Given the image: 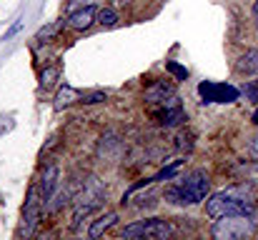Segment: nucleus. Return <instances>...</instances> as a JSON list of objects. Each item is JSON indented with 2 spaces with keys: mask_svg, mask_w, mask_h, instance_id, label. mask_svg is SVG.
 I'll return each mask as SVG.
<instances>
[{
  "mask_svg": "<svg viewBox=\"0 0 258 240\" xmlns=\"http://www.w3.org/2000/svg\"><path fill=\"white\" fill-rule=\"evenodd\" d=\"M173 238V223L163 218H151L146 223V233L143 240H171Z\"/></svg>",
  "mask_w": 258,
  "mask_h": 240,
  "instance_id": "nucleus-9",
  "label": "nucleus"
},
{
  "mask_svg": "<svg viewBox=\"0 0 258 240\" xmlns=\"http://www.w3.org/2000/svg\"><path fill=\"white\" fill-rule=\"evenodd\" d=\"M198 95H201L203 103H223V105H228V103H236V100H238L241 90H238L236 85H228V83L203 80V83L198 85Z\"/></svg>",
  "mask_w": 258,
  "mask_h": 240,
  "instance_id": "nucleus-6",
  "label": "nucleus"
},
{
  "mask_svg": "<svg viewBox=\"0 0 258 240\" xmlns=\"http://www.w3.org/2000/svg\"><path fill=\"white\" fill-rule=\"evenodd\" d=\"M58 178H60V170L58 165H48L40 175V183H38V190H40V200H43V208L50 205L53 195H55V188H58Z\"/></svg>",
  "mask_w": 258,
  "mask_h": 240,
  "instance_id": "nucleus-8",
  "label": "nucleus"
},
{
  "mask_svg": "<svg viewBox=\"0 0 258 240\" xmlns=\"http://www.w3.org/2000/svg\"><path fill=\"white\" fill-rule=\"evenodd\" d=\"M196 240H203V238H196Z\"/></svg>",
  "mask_w": 258,
  "mask_h": 240,
  "instance_id": "nucleus-28",
  "label": "nucleus"
},
{
  "mask_svg": "<svg viewBox=\"0 0 258 240\" xmlns=\"http://www.w3.org/2000/svg\"><path fill=\"white\" fill-rule=\"evenodd\" d=\"M251 153L258 158V135H253V138H251Z\"/></svg>",
  "mask_w": 258,
  "mask_h": 240,
  "instance_id": "nucleus-24",
  "label": "nucleus"
},
{
  "mask_svg": "<svg viewBox=\"0 0 258 240\" xmlns=\"http://www.w3.org/2000/svg\"><path fill=\"white\" fill-rule=\"evenodd\" d=\"M243 93H246V98H248L251 103H258V80H248V83L243 85Z\"/></svg>",
  "mask_w": 258,
  "mask_h": 240,
  "instance_id": "nucleus-23",
  "label": "nucleus"
},
{
  "mask_svg": "<svg viewBox=\"0 0 258 240\" xmlns=\"http://www.w3.org/2000/svg\"><path fill=\"white\" fill-rule=\"evenodd\" d=\"M60 30H63V20H55V23H50V25L40 28L35 38H38L40 43H45V40H53V38H55V35L60 33Z\"/></svg>",
  "mask_w": 258,
  "mask_h": 240,
  "instance_id": "nucleus-17",
  "label": "nucleus"
},
{
  "mask_svg": "<svg viewBox=\"0 0 258 240\" xmlns=\"http://www.w3.org/2000/svg\"><path fill=\"white\" fill-rule=\"evenodd\" d=\"M166 70H168L175 80H188V70H185L180 63H175V60H168V63H166Z\"/></svg>",
  "mask_w": 258,
  "mask_h": 240,
  "instance_id": "nucleus-21",
  "label": "nucleus"
},
{
  "mask_svg": "<svg viewBox=\"0 0 258 240\" xmlns=\"http://www.w3.org/2000/svg\"><path fill=\"white\" fill-rule=\"evenodd\" d=\"M98 23L103 28H113V25H118V13L113 8H103V10H98Z\"/></svg>",
  "mask_w": 258,
  "mask_h": 240,
  "instance_id": "nucleus-20",
  "label": "nucleus"
},
{
  "mask_svg": "<svg viewBox=\"0 0 258 240\" xmlns=\"http://www.w3.org/2000/svg\"><path fill=\"white\" fill-rule=\"evenodd\" d=\"M103 100H108V95H105L103 90H93V93H83V100H81V103L95 105V103H103Z\"/></svg>",
  "mask_w": 258,
  "mask_h": 240,
  "instance_id": "nucleus-22",
  "label": "nucleus"
},
{
  "mask_svg": "<svg viewBox=\"0 0 258 240\" xmlns=\"http://www.w3.org/2000/svg\"><path fill=\"white\" fill-rule=\"evenodd\" d=\"M236 175H238V180H248L251 185H256L258 183V160H241L238 165H236Z\"/></svg>",
  "mask_w": 258,
  "mask_h": 240,
  "instance_id": "nucleus-14",
  "label": "nucleus"
},
{
  "mask_svg": "<svg viewBox=\"0 0 258 240\" xmlns=\"http://www.w3.org/2000/svg\"><path fill=\"white\" fill-rule=\"evenodd\" d=\"M20 25H23V23H20V20H18V23H15V25H13V28H10V33H8V35H5V38H13V35H15V33H18V30H20Z\"/></svg>",
  "mask_w": 258,
  "mask_h": 240,
  "instance_id": "nucleus-25",
  "label": "nucleus"
},
{
  "mask_svg": "<svg viewBox=\"0 0 258 240\" xmlns=\"http://www.w3.org/2000/svg\"><path fill=\"white\" fill-rule=\"evenodd\" d=\"M115 220H118V213H115V210L98 215V218L90 223V228H88V240H100L105 235V230H110V228L115 225Z\"/></svg>",
  "mask_w": 258,
  "mask_h": 240,
  "instance_id": "nucleus-12",
  "label": "nucleus"
},
{
  "mask_svg": "<svg viewBox=\"0 0 258 240\" xmlns=\"http://www.w3.org/2000/svg\"><path fill=\"white\" fill-rule=\"evenodd\" d=\"M60 78V65L58 63H53V65H48L43 73H40V85L48 90V88H53L55 85V80Z\"/></svg>",
  "mask_w": 258,
  "mask_h": 240,
  "instance_id": "nucleus-16",
  "label": "nucleus"
},
{
  "mask_svg": "<svg viewBox=\"0 0 258 240\" xmlns=\"http://www.w3.org/2000/svg\"><path fill=\"white\" fill-rule=\"evenodd\" d=\"M40 208H43L40 190H38V185H30L28 198H25V205H23V220H20V228H18V235L23 240L35 235L38 223H40Z\"/></svg>",
  "mask_w": 258,
  "mask_h": 240,
  "instance_id": "nucleus-4",
  "label": "nucleus"
},
{
  "mask_svg": "<svg viewBox=\"0 0 258 240\" xmlns=\"http://www.w3.org/2000/svg\"><path fill=\"white\" fill-rule=\"evenodd\" d=\"M171 95H175V85L168 83V80H156V83H151V85L146 88V100L153 103V105L168 100Z\"/></svg>",
  "mask_w": 258,
  "mask_h": 240,
  "instance_id": "nucleus-10",
  "label": "nucleus"
},
{
  "mask_svg": "<svg viewBox=\"0 0 258 240\" xmlns=\"http://www.w3.org/2000/svg\"><path fill=\"white\" fill-rule=\"evenodd\" d=\"M253 20H256V28H258V0L253 3Z\"/></svg>",
  "mask_w": 258,
  "mask_h": 240,
  "instance_id": "nucleus-26",
  "label": "nucleus"
},
{
  "mask_svg": "<svg viewBox=\"0 0 258 240\" xmlns=\"http://www.w3.org/2000/svg\"><path fill=\"white\" fill-rule=\"evenodd\" d=\"M208 190H211V180H208V173L196 168L190 173H185V178H180L178 183L168 185L163 190V198L166 203L178 205V208H185V205H198L208 198Z\"/></svg>",
  "mask_w": 258,
  "mask_h": 240,
  "instance_id": "nucleus-2",
  "label": "nucleus"
},
{
  "mask_svg": "<svg viewBox=\"0 0 258 240\" xmlns=\"http://www.w3.org/2000/svg\"><path fill=\"white\" fill-rule=\"evenodd\" d=\"M81 100H83V93L76 90V88H71V85H66V88H60L58 95H55V108L60 110V108H68V105L81 103Z\"/></svg>",
  "mask_w": 258,
  "mask_h": 240,
  "instance_id": "nucleus-15",
  "label": "nucleus"
},
{
  "mask_svg": "<svg viewBox=\"0 0 258 240\" xmlns=\"http://www.w3.org/2000/svg\"><path fill=\"white\" fill-rule=\"evenodd\" d=\"M256 233L258 220L253 215H228L211 225V240H251Z\"/></svg>",
  "mask_w": 258,
  "mask_h": 240,
  "instance_id": "nucleus-3",
  "label": "nucleus"
},
{
  "mask_svg": "<svg viewBox=\"0 0 258 240\" xmlns=\"http://www.w3.org/2000/svg\"><path fill=\"white\" fill-rule=\"evenodd\" d=\"M146 223L148 220H138V223H131L123 233H120V238L123 240H138L143 238V233H146Z\"/></svg>",
  "mask_w": 258,
  "mask_h": 240,
  "instance_id": "nucleus-18",
  "label": "nucleus"
},
{
  "mask_svg": "<svg viewBox=\"0 0 258 240\" xmlns=\"http://www.w3.org/2000/svg\"><path fill=\"white\" fill-rule=\"evenodd\" d=\"M258 203L253 198V188L246 183L241 185H231L226 190L213 193L211 198H206V215L211 220L218 218H228V215H256Z\"/></svg>",
  "mask_w": 258,
  "mask_h": 240,
  "instance_id": "nucleus-1",
  "label": "nucleus"
},
{
  "mask_svg": "<svg viewBox=\"0 0 258 240\" xmlns=\"http://www.w3.org/2000/svg\"><path fill=\"white\" fill-rule=\"evenodd\" d=\"M95 20H98V8H95V5H86L83 10L71 13L68 25H71L73 30H88V28H90Z\"/></svg>",
  "mask_w": 258,
  "mask_h": 240,
  "instance_id": "nucleus-11",
  "label": "nucleus"
},
{
  "mask_svg": "<svg viewBox=\"0 0 258 240\" xmlns=\"http://www.w3.org/2000/svg\"><path fill=\"white\" fill-rule=\"evenodd\" d=\"M251 120H253V125H258V110L253 113V115H251Z\"/></svg>",
  "mask_w": 258,
  "mask_h": 240,
  "instance_id": "nucleus-27",
  "label": "nucleus"
},
{
  "mask_svg": "<svg viewBox=\"0 0 258 240\" xmlns=\"http://www.w3.org/2000/svg\"><path fill=\"white\" fill-rule=\"evenodd\" d=\"M151 115H153L163 128H175V125H180V123H185V120H188V115H185L183 103H180V98H178V95H171L168 100L158 103V105L151 110Z\"/></svg>",
  "mask_w": 258,
  "mask_h": 240,
  "instance_id": "nucleus-7",
  "label": "nucleus"
},
{
  "mask_svg": "<svg viewBox=\"0 0 258 240\" xmlns=\"http://www.w3.org/2000/svg\"><path fill=\"white\" fill-rule=\"evenodd\" d=\"M120 240H123V238H120Z\"/></svg>",
  "mask_w": 258,
  "mask_h": 240,
  "instance_id": "nucleus-29",
  "label": "nucleus"
},
{
  "mask_svg": "<svg viewBox=\"0 0 258 240\" xmlns=\"http://www.w3.org/2000/svg\"><path fill=\"white\" fill-rule=\"evenodd\" d=\"M103 198H105V188L95 180V178H90V183H88V190L86 195L78 200V205H76V213H73V223H71V228L73 230H78L81 228V223H83V218H88L100 203H103Z\"/></svg>",
  "mask_w": 258,
  "mask_h": 240,
  "instance_id": "nucleus-5",
  "label": "nucleus"
},
{
  "mask_svg": "<svg viewBox=\"0 0 258 240\" xmlns=\"http://www.w3.org/2000/svg\"><path fill=\"white\" fill-rule=\"evenodd\" d=\"M236 73H238V75H258V48L246 50V53L236 60Z\"/></svg>",
  "mask_w": 258,
  "mask_h": 240,
  "instance_id": "nucleus-13",
  "label": "nucleus"
},
{
  "mask_svg": "<svg viewBox=\"0 0 258 240\" xmlns=\"http://www.w3.org/2000/svg\"><path fill=\"white\" fill-rule=\"evenodd\" d=\"M180 165H183V160H173L171 165H166V168H161V170H158V173L153 175V183H158V180H173Z\"/></svg>",
  "mask_w": 258,
  "mask_h": 240,
  "instance_id": "nucleus-19",
  "label": "nucleus"
}]
</instances>
